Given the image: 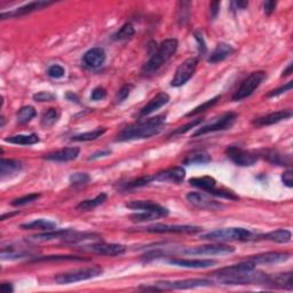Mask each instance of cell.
Masks as SVG:
<instances>
[{
    "label": "cell",
    "instance_id": "obj_1",
    "mask_svg": "<svg viewBox=\"0 0 293 293\" xmlns=\"http://www.w3.org/2000/svg\"><path fill=\"white\" fill-rule=\"evenodd\" d=\"M166 116L160 115L152 118H147L127 126L117 136V141H131V140L148 139L159 134L163 131Z\"/></svg>",
    "mask_w": 293,
    "mask_h": 293
},
{
    "label": "cell",
    "instance_id": "obj_2",
    "mask_svg": "<svg viewBox=\"0 0 293 293\" xmlns=\"http://www.w3.org/2000/svg\"><path fill=\"white\" fill-rule=\"evenodd\" d=\"M179 43L174 38H168L160 44L158 50L152 54L146 64L142 68V74L144 75H152L156 71H158L164 64H165L172 56L175 54L178 50Z\"/></svg>",
    "mask_w": 293,
    "mask_h": 293
},
{
    "label": "cell",
    "instance_id": "obj_3",
    "mask_svg": "<svg viewBox=\"0 0 293 293\" xmlns=\"http://www.w3.org/2000/svg\"><path fill=\"white\" fill-rule=\"evenodd\" d=\"M200 238L211 240L215 243L224 242H246V240L258 239V235L245 229V228H222L213 231H208L200 236Z\"/></svg>",
    "mask_w": 293,
    "mask_h": 293
},
{
    "label": "cell",
    "instance_id": "obj_4",
    "mask_svg": "<svg viewBox=\"0 0 293 293\" xmlns=\"http://www.w3.org/2000/svg\"><path fill=\"white\" fill-rule=\"evenodd\" d=\"M213 285V282L206 278H189L181 280H162L154 284V286L142 287L144 290L164 291V290H188V288L205 287Z\"/></svg>",
    "mask_w": 293,
    "mask_h": 293
},
{
    "label": "cell",
    "instance_id": "obj_5",
    "mask_svg": "<svg viewBox=\"0 0 293 293\" xmlns=\"http://www.w3.org/2000/svg\"><path fill=\"white\" fill-rule=\"evenodd\" d=\"M102 274L103 268L101 266H93L88 268H83V269H77L63 272V274H59L54 279L56 283L60 284V285H67V284L83 282V280H88L99 277V276Z\"/></svg>",
    "mask_w": 293,
    "mask_h": 293
},
{
    "label": "cell",
    "instance_id": "obj_6",
    "mask_svg": "<svg viewBox=\"0 0 293 293\" xmlns=\"http://www.w3.org/2000/svg\"><path fill=\"white\" fill-rule=\"evenodd\" d=\"M266 78V72L264 71H255L248 76V77L240 84V86L232 95L234 101H242V100L248 98V96L254 93V91L258 88L261 83Z\"/></svg>",
    "mask_w": 293,
    "mask_h": 293
},
{
    "label": "cell",
    "instance_id": "obj_7",
    "mask_svg": "<svg viewBox=\"0 0 293 293\" xmlns=\"http://www.w3.org/2000/svg\"><path fill=\"white\" fill-rule=\"evenodd\" d=\"M197 66L198 58H190L183 61L176 69L171 85L173 87H181L184 84H187L188 80H190V78L194 76L196 69H197Z\"/></svg>",
    "mask_w": 293,
    "mask_h": 293
},
{
    "label": "cell",
    "instance_id": "obj_8",
    "mask_svg": "<svg viewBox=\"0 0 293 293\" xmlns=\"http://www.w3.org/2000/svg\"><path fill=\"white\" fill-rule=\"evenodd\" d=\"M236 119H237V115H236L235 112H226V114H223L221 116V117L215 119L213 123H210L208 125L198 128V130L192 134V136L196 138V136L212 133V132L228 130V128H230L232 125H234Z\"/></svg>",
    "mask_w": 293,
    "mask_h": 293
},
{
    "label": "cell",
    "instance_id": "obj_9",
    "mask_svg": "<svg viewBox=\"0 0 293 293\" xmlns=\"http://www.w3.org/2000/svg\"><path fill=\"white\" fill-rule=\"evenodd\" d=\"M235 252V247L230 245H226L222 243L216 244H207V245L195 246L186 248L183 251V254L188 255H223L230 254Z\"/></svg>",
    "mask_w": 293,
    "mask_h": 293
},
{
    "label": "cell",
    "instance_id": "obj_10",
    "mask_svg": "<svg viewBox=\"0 0 293 293\" xmlns=\"http://www.w3.org/2000/svg\"><path fill=\"white\" fill-rule=\"evenodd\" d=\"M148 232H154V234H196L202 230L200 227L188 226V224H164L156 223L144 228Z\"/></svg>",
    "mask_w": 293,
    "mask_h": 293
},
{
    "label": "cell",
    "instance_id": "obj_11",
    "mask_svg": "<svg viewBox=\"0 0 293 293\" xmlns=\"http://www.w3.org/2000/svg\"><path fill=\"white\" fill-rule=\"evenodd\" d=\"M226 155L228 156V158L231 159L232 163L242 167L254 165L256 160H258V156L253 154V152L243 150L235 146L228 147L226 149Z\"/></svg>",
    "mask_w": 293,
    "mask_h": 293
},
{
    "label": "cell",
    "instance_id": "obj_12",
    "mask_svg": "<svg viewBox=\"0 0 293 293\" xmlns=\"http://www.w3.org/2000/svg\"><path fill=\"white\" fill-rule=\"evenodd\" d=\"M83 251L90 252V253L94 254H101V255H110V256H117L122 255L126 252V247L122 245V244H109V243H93L90 245H85L82 247Z\"/></svg>",
    "mask_w": 293,
    "mask_h": 293
},
{
    "label": "cell",
    "instance_id": "obj_13",
    "mask_svg": "<svg viewBox=\"0 0 293 293\" xmlns=\"http://www.w3.org/2000/svg\"><path fill=\"white\" fill-rule=\"evenodd\" d=\"M52 4L51 2H45V0H38V2H31L27 5L21 6L19 8H16L14 11L7 12V13H2V20H6V19H12V18H20V16H24L27 14L34 13L36 11L43 10V8L51 6Z\"/></svg>",
    "mask_w": 293,
    "mask_h": 293
},
{
    "label": "cell",
    "instance_id": "obj_14",
    "mask_svg": "<svg viewBox=\"0 0 293 293\" xmlns=\"http://www.w3.org/2000/svg\"><path fill=\"white\" fill-rule=\"evenodd\" d=\"M126 207L131 208V210H138V211H146L151 212L159 215L160 218L168 215V210L158 203L151 202V200H132L128 204H126Z\"/></svg>",
    "mask_w": 293,
    "mask_h": 293
},
{
    "label": "cell",
    "instance_id": "obj_15",
    "mask_svg": "<svg viewBox=\"0 0 293 293\" xmlns=\"http://www.w3.org/2000/svg\"><path fill=\"white\" fill-rule=\"evenodd\" d=\"M188 202H190L192 205L197 206L199 208H204V210H221L223 207L222 204L216 202V200L211 199L207 197L205 194H202V192H189L187 195Z\"/></svg>",
    "mask_w": 293,
    "mask_h": 293
},
{
    "label": "cell",
    "instance_id": "obj_16",
    "mask_svg": "<svg viewBox=\"0 0 293 293\" xmlns=\"http://www.w3.org/2000/svg\"><path fill=\"white\" fill-rule=\"evenodd\" d=\"M186 178V170L182 166H175L167 168L165 171L159 172L154 175L155 181L158 182H172L181 183Z\"/></svg>",
    "mask_w": 293,
    "mask_h": 293
},
{
    "label": "cell",
    "instance_id": "obj_17",
    "mask_svg": "<svg viewBox=\"0 0 293 293\" xmlns=\"http://www.w3.org/2000/svg\"><path fill=\"white\" fill-rule=\"evenodd\" d=\"M290 256L291 254L287 253V252H267V253L251 256L247 260L253 262L255 266L256 264H275L286 261Z\"/></svg>",
    "mask_w": 293,
    "mask_h": 293
},
{
    "label": "cell",
    "instance_id": "obj_18",
    "mask_svg": "<svg viewBox=\"0 0 293 293\" xmlns=\"http://www.w3.org/2000/svg\"><path fill=\"white\" fill-rule=\"evenodd\" d=\"M106 52L101 47H93L83 56V61L90 68H99L106 61Z\"/></svg>",
    "mask_w": 293,
    "mask_h": 293
},
{
    "label": "cell",
    "instance_id": "obj_19",
    "mask_svg": "<svg viewBox=\"0 0 293 293\" xmlns=\"http://www.w3.org/2000/svg\"><path fill=\"white\" fill-rule=\"evenodd\" d=\"M80 149L77 147H69V148H64V149L51 152L45 156V158L47 160H52V162H61V163H66V162H71V160H75L76 158L79 156Z\"/></svg>",
    "mask_w": 293,
    "mask_h": 293
},
{
    "label": "cell",
    "instance_id": "obj_20",
    "mask_svg": "<svg viewBox=\"0 0 293 293\" xmlns=\"http://www.w3.org/2000/svg\"><path fill=\"white\" fill-rule=\"evenodd\" d=\"M170 101V95L167 93H159L152 98L146 106H144L141 110H140L139 117H147V116L151 115L152 112L160 109V108L165 106Z\"/></svg>",
    "mask_w": 293,
    "mask_h": 293
},
{
    "label": "cell",
    "instance_id": "obj_21",
    "mask_svg": "<svg viewBox=\"0 0 293 293\" xmlns=\"http://www.w3.org/2000/svg\"><path fill=\"white\" fill-rule=\"evenodd\" d=\"M171 264L183 268H192V269H200V268H208L214 266L216 261L210 259H172Z\"/></svg>",
    "mask_w": 293,
    "mask_h": 293
},
{
    "label": "cell",
    "instance_id": "obj_22",
    "mask_svg": "<svg viewBox=\"0 0 293 293\" xmlns=\"http://www.w3.org/2000/svg\"><path fill=\"white\" fill-rule=\"evenodd\" d=\"M292 117V111L291 110H279L276 112H271L269 115L263 116V117H260L255 119L253 124L255 126H269L272 124L279 123L282 120H285Z\"/></svg>",
    "mask_w": 293,
    "mask_h": 293
},
{
    "label": "cell",
    "instance_id": "obj_23",
    "mask_svg": "<svg viewBox=\"0 0 293 293\" xmlns=\"http://www.w3.org/2000/svg\"><path fill=\"white\" fill-rule=\"evenodd\" d=\"M266 286L274 287V288H284V290H293L292 283V272H286V274H279L275 276L268 275Z\"/></svg>",
    "mask_w": 293,
    "mask_h": 293
},
{
    "label": "cell",
    "instance_id": "obj_24",
    "mask_svg": "<svg viewBox=\"0 0 293 293\" xmlns=\"http://www.w3.org/2000/svg\"><path fill=\"white\" fill-rule=\"evenodd\" d=\"M74 229H53L48 230L42 234L34 235L30 237V240L34 242H46V240H53V239H63L66 240L69 236L74 232Z\"/></svg>",
    "mask_w": 293,
    "mask_h": 293
},
{
    "label": "cell",
    "instance_id": "obj_25",
    "mask_svg": "<svg viewBox=\"0 0 293 293\" xmlns=\"http://www.w3.org/2000/svg\"><path fill=\"white\" fill-rule=\"evenodd\" d=\"M235 53V50L230 46L229 44L226 43H220L216 45L214 48V51L212 52L211 55L208 56L207 62L208 63H219L226 60L227 58H229L230 55Z\"/></svg>",
    "mask_w": 293,
    "mask_h": 293
},
{
    "label": "cell",
    "instance_id": "obj_26",
    "mask_svg": "<svg viewBox=\"0 0 293 293\" xmlns=\"http://www.w3.org/2000/svg\"><path fill=\"white\" fill-rule=\"evenodd\" d=\"M23 164L18 159H5L2 158L0 160V176L2 179H5L6 176L18 173L22 170Z\"/></svg>",
    "mask_w": 293,
    "mask_h": 293
},
{
    "label": "cell",
    "instance_id": "obj_27",
    "mask_svg": "<svg viewBox=\"0 0 293 293\" xmlns=\"http://www.w3.org/2000/svg\"><path fill=\"white\" fill-rule=\"evenodd\" d=\"M292 238V234L290 230L287 229H277L263 235H258V239H266L270 240V242L279 243V244H285L288 243Z\"/></svg>",
    "mask_w": 293,
    "mask_h": 293
},
{
    "label": "cell",
    "instance_id": "obj_28",
    "mask_svg": "<svg viewBox=\"0 0 293 293\" xmlns=\"http://www.w3.org/2000/svg\"><path fill=\"white\" fill-rule=\"evenodd\" d=\"M22 229L26 230H53L56 228V223L54 221H51V220H45V219H38L34 220V221L23 223L21 224Z\"/></svg>",
    "mask_w": 293,
    "mask_h": 293
},
{
    "label": "cell",
    "instance_id": "obj_29",
    "mask_svg": "<svg viewBox=\"0 0 293 293\" xmlns=\"http://www.w3.org/2000/svg\"><path fill=\"white\" fill-rule=\"evenodd\" d=\"M189 183L198 189L207 191L208 194L216 188V181L212 176H200V178H192L189 180Z\"/></svg>",
    "mask_w": 293,
    "mask_h": 293
},
{
    "label": "cell",
    "instance_id": "obj_30",
    "mask_svg": "<svg viewBox=\"0 0 293 293\" xmlns=\"http://www.w3.org/2000/svg\"><path fill=\"white\" fill-rule=\"evenodd\" d=\"M30 255V252L28 250H24L21 247H15L13 245L11 246H4L2 248V259L3 260H14V259H21L26 258V256Z\"/></svg>",
    "mask_w": 293,
    "mask_h": 293
},
{
    "label": "cell",
    "instance_id": "obj_31",
    "mask_svg": "<svg viewBox=\"0 0 293 293\" xmlns=\"http://www.w3.org/2000/svg\"><path fill=\"white\" fill-rule=\"evenodd\" d=\"M5 141L8 143L20 144V146H32V144H36L39 142V138L37 134H29V135L19 134V135L8 136V138L5 139Z\"/></svg>",
    "mask_w": 293,
    "mask_h": 293
},
{
    "label": "cell",
    "instance_id": "obj_32",
    "mask_svg": "<svg viewBox=\"0 0 293 293\" xmlns=\"http://www.w3.org/2000/svg\"><path fill=\"white\" fill-rule=\"evenodd\" d=\"M107 198H108V195L106 194V192H101V194H99L93 199H87V200H83V202H80L78 205L76 206V208L80 211L93 210V208L98 207L99 205H101V204L106 202Z\"/></svg>",
    "mask_w": 293,
    "mask_h": 293
},
{
    "label": "cell",
    "instance_id": "obj_33",
    "mask_svg": "<svg viewBox=\"0 0 293 293\" xmlns=\"http://www.w3.org/2000/svg\"><path fill=\"white\" fill-rule=\"evenodd\" d=\"M211 162V156L206 151L198 150L194 151L192 154L188 155L187 158L184 159L183 164L186 165H195V164H207Z\"/></svg>",
    "mask_w": 293,
    "mask_h": 293
},
{
    "label": "cell",
    "instance_id": "obj_34",
    "mask_svg": "<svg viewBox=\"0 0 293 293\" xmlns=\"http://www.w3.org/2000/svg\"><path fill=\"white\" fill-rule=\"evenodd\" d=\"M107 130L103 127H99L96 128L94 131L91 132H85V133L82 134H77L75 136H72V141H78V142H86V141H93V140H96L100 136H102L104 133H106Z\"/></svg>",
    "mask_w": 293,
    "mask_h": 293
},
{
    "label": "cell",
    "instance_id": "obj_35",
    "mask_svg": "<svg viewBox=\"0 0 293 293\" xmlns=\"http://www.w3.org/2000/svg\"><path fill=\"white\" fill-rule=\"evenodd\" d=\"M155 181L154 175H144L141 178L135 179L133 181L126 182L120 186V190H130V189H135V188H141L144 186H148V184Z\"/></svg>",
    "mask_w": 293,
    "mask_h": 293
},
{
    "label": "cell",
    "instance_id": "obj_36",
    "mask_svg": "<svg viewBox=\"0 0 293 293\" xmlns=\"http://www.w3.org/2000/svg\"><path fill=\"white\" fill-rule=\"evenodd\" d=\"M37 116V111L32 106H24L21 109L18 111V123L21 124H27L29 123L32 118H35Z\"/></svg>",
    "mask_w": 293,
    "mask_h": 293
},
{
    "label": "cell",
    "instance_id": "obj_37",
    "mask_svg": "<svg viewBox=\"0 0 293 293\" xmlns=\"http://www.w3.org/2000/svg\"><path fill=\"white\" fill-rule=\"evenodd\" d=\"M59 117H60V114H59L58 109L51 108V109H48L46 112H44L40 123H42V125L44 127H51V126H53L56 122H58Z\"/></svg>",
    "mask_w": 293,
    "mask_h": 293
},
{
    "label": "cell",
    "instance_id": "obj_38",
    "mask_svg": "<svg viewBox=\"0 0 293 293\" xmlns=\"http://www.w3.org/2000/svg\"><path fill=\"white\" fill-rule=\"evenodd\" d=\"M135 30L131 23H125L120 29L114 35V40H126L134 36Z\"/></svg>",
    "mask_w": 293,
    "mask_h": 293
},
{
    "label": "cell",
    "instance_id": "obj_39",
    "mask_svg": "<svg viewBox=\"0 0 293 293\" xmlns=\"http://www.w3.org/2000/svg\"><path fill=\"white\" fill-rule=\"evenodd\" d=\"M220 99H221V96L216 95L215 98L208 100V101H206V102H204L203 104H200V106H198L197 108H195L194 110H191L190 112H188L187 117H191V116L198 115V114H200V112H204V111L208 110V109H210V108L215 106V104L220 101Z\"/></svg>",
    "mask_w": 293,
    "mask_h": 293
},
{
    "label": "cell",
    "instance_id": "obj_40",
    "mask_svg": "<svg viewBox=\"0 0 293 293\" xmlns=\"http://www.w3.org/2000/svg\"><path fill=\"white\" fill-rule=\"evenodd\" d=\"M266 157L270 163L276 164V165H290L291 164L290 157L280 155L277 151H268Z\"/></svg>",
    "mask_w": 293,
    "mask_h": 293
},
{
    "label": "cell",
    "instance_id": "obj_41",
    "mask_svg": "<svg viewBox=\"0 0 293 293\" xmlns=\"http://www.w3.org/2000/svg\"><path fill=\"white\" fill-rule=\"evenodd\" d=\"M69 181L71 183V186L75 187L86 186V184L91 181V176L87 173H74L70 175Z\"/></svg>",
    "mask_w": 293,
    "mask_h": 293
},
{
    "label": "cell",
    "instance_id": "obj_42",
    "mask_svg": "<svg viewBox=\"0 0 293 293\" xmlns=\"http://www.w3.org/2000/svg\"><path fill=\"white\" fill-rule=\"evenodd\" d=\"M130 218L132 221H134V222H146V221H152V220L159 219L160 216L155 213H151V212L141 211L140 213L132 214Z\"/></svg>",
    "mask_w": 293,
    "mask_h": 293
},
{
    "label": "cell",
    "instance_id": "obj_43",
    "mask_svg": "<svg viewBox=\"0 0 293 293\" xmlns=\"http://www.w3.org/2000/svg\"><path fill=\"white\" fill-rule=\"evenodd\" d=\"M39 197H40L39 194H29V195L22 196V197H20V198L14 199L11 204L13 206H23V205H27V204H30L32 202H36V200H37Z\"/></svg>",
    "mask_w": 293,
    "mask_h": 293
},
{
    "label": "cell",
    "instance_id": "obj_44",
    "mask_svg": "<svg viewBox=\"0 0 293 293\" xmlns=\"http://www.w3.org/2000/svg\"><path fill=\"white\" fill-rule=\"evenodd\" d=\"M58 260H78V261H84L85 259L83 258H78V256H75V255H48V256H43V258H39V259H36L35 261L40 262V261H58Z\"/></svg>",
    "mask_w": 293,
    "mask_h": 293
},
{
    "label": "cell",
    "instance_id": "obj_45",
    "mask_svg": "<svg viewBox=\"0 0 293 293\" xmlns=\"http://www.w3.org/2000/svg\"><path fill=\"white\" fill-rule=\"evenodd\" d=\"M47 75L50 76L51 78L60 79L66 75V70H64V68L62 66H60V64H53V66L48 68Z\"/></svg>",
    "mask_w": 293,
    "mask_h": 293
},
{
    "label": "cell",
    "instance_id": "obj_46",
    "mask_svg": "<svg viewBox=\"0 0 293 293\" xmlns=\"http://www.w3.org/2000/svg\"><path fill=\"white\" fill-rule=\"evenodd\" d=\"M200 123H203V119H202V118H198V119H196V120H192V122L188 123L187 125L179 127L178 130H176L175 132H173V133H172V135H180V134L187 133V132H188V131H190L191 128H194V127H196V126H198Z\"/></svg>",
    "mask_w": 293,
    "mask_h": 293
},
{
    "label": "cell",
    "instance_id": "obj_47",
    "mask_svg": "<svg viewBox=\"0 0 293 293\" xmlns=\"http://www.w3.org/2000/svg\"><path fill=\"white\" fill-rule=\"evenodd\" d=\"M55 99V94L51 93V92H39V93L34 95V100L36 102H52Z\"/></svg>",
    "mask_w": 293,
    "mask_h": 293
},
{
    "label": "cell",
    "instance_id": "obj_48",
    "mask_svg": "<svg viewBox=\"0 0 293 293\" xmlns=\"http://www.w3.org/2000/svg\"><path fill=\"white\" fill-rule=\"evenodd\" d=\"M133 88L132 85H124L120 90L118 91V93L116 94V102L117 103H122L123 101L128 98V95L131 93V90Z\"/></svg>",
    "mask_w": 293,
    "mask_h": 293
},
{
    "label": "cell",
    "instance_id": "obj_49",
    "mask_svg": "<svg viewBox=\"0 0 293 293\" xmlns=\"http://www.w3.org/2000/svg\"><path fill=\"white\" fill-rule=\"evenodd\" d=\"M292 86H293V83L288 82L286 85L279 87V88H277V90L270 91L269 93L267 94V98H275V96H278L283 93H286V92H290L292 90Z\"/></svg>",
    "mask_w": 293,
    "mask_h": 293
},
{
    "label": "cell",
    "instance_id": "obj_50",
    "mask_svg": "<svg viewBox=\"0 0 293 293\" xmlns=\"http://www.w3.org/2000/svg\"><path fill=\"white\" fill-rule=\"evenodd\" d=\"M106 96H107V91L104 90L103 87H96L92 91L91 100H93V101H100V100L104 99Z\"/></svg>",
    "mask_w": 293,
    "mask_h": 293
},
{
    "label": "cell",
    "instance_id": "obj_51",
    "mask_svg": "<svg viewBox=\"0 0 293 293\" xmlns=\"http://www.w3.org/2000/svg\"><path fill=\"white\" fill-rule=\"evenodd\" d=\"M282 181L286 187L288 188L293 187V173L291 170H287L282 174Z\"/></svg>",
    "mask_w": 293,
    "mask_h": 293
},
{
    "label": "cell",
    "instance_id": "obj_52",
    "mask_svg": "<svg viewBox=\"0 0 293 293\" xmlns=\"http://www.w3.org/2000/svg\"><path fill=\"white\" fill-rule=\"evenodd\" d=\"M276 6H277V3H276V2H266V3H264V5H263L264 13H266L267 15H270L272 12L275 11Z\"/></svg>",
    "mask_w": 293,
    "mask_h": 293
},
{
    "label": "cell",
    "instance_id": "obj_53",
    "mask_svg": "<svg viewBox=\"0 0 293 293\" xmlns=\"http://www.w3.org/2000/svg\"><path fill=\"white\" fill-rule=\"evenodd\" d=\"M219 8H220V3L219 2L211 3L210 11H211L212 19H215L216 18V15H218V13H219Z\"/></svg>",
    "mask_w": 293,
    "mask_h": 293
},
{
    "label": "cell",
    "instance_id": "obj_54",
    "mask_svg": "<svg viewBox=\"0 0 293 293\" xmlns=\"http://www.w3.org/2000/svg\"><path fill=\"white\" fill-rule=\"evenodd\" d=\"M0 290L3 293H11L14 291V287L11 283H3L2 286H0Z\"/></svg>",
    "mask_w": 293,
    "mask_h": 293
},
{
    "label": "cell",
    "instance_id": "obj_55",
    "mask_svg": "<svg viewBox=\"0 0 293 293\" xmlns=\"http://www.w3.org/2000/svg\"><path fill=\"white\" fill-rule=\"evenodd\" d=\"M231 6H235V10H245L248 6L247 2H234L231 3Z\"/></svg>",
    "mask_w": 293,
    "mask_h": 293
},
{
    "label": "cell",
    "instance_id": "obj_56",
    "mask_svg": "<svg viewBox=\"0 0 293 293\" xmlns=\"http://www.w3.org/2000/svg\"><path fill=\"white\" fill-rule=\"evenodd\" d=\"M111 154V151L110 150H106V151H100V152H96V154H94V155H92L90 158V160H92V159H96V158H100V157H104V156H108V155H110Z\"/></svg>",
    "mask_w": 293,
    "mask_h": 293
},
{
    "label": "cell",
    "instance_id": "obj_57",
    "mask_svg": "<svg viewBox=\"0 0 293 293\" xmlns=\"http://www.w3.org/2000/svg\"><path fill=\"white\" fill-rule=\"evenodd\" d=\"M67 99H69L70 101H72V102H77L78 101V98H77V95L76 94H74L72 93V92H69V93L67 94Z\"/></svg>",
    "mask_w": 293,
    "mask_h": 293
},
{
    "label": "cell",
    "instance_id": "obj_58",
    "mask_svg": "<svg viewBox=\"0 0 293 293\" xmlns=\"http://www.w3.org/2000/svg\"><path fill=\"white\" fill-rule=\"evenodd\" d=\"M291 74H292V63L288 64L286 69L283 71V75H282V77H285V76H288V75H291Z\"/></svg>",
    "mask_w": 293,
    "mask_h": 293
},
{
    "label": "cell",
    "instance_id": "obj_59",
    "mask_svg": "<svg viewBox=\"0 0 293 293\" xmlns=\"http://www.w3.org/2000/svg\"><path fill=\"white\" fill-rule=\"evenodd\" d=\"M15 214H18V212H16V213H7V214H4L2 216V221H4V220H6V218H11V216H13Z\"/></svg>",
    "mask_w": 293,
    "mask_h": 293
}]
</instances>
